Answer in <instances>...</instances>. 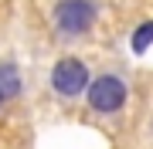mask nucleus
I'll return each instance as SVG.
<instances>
[{"label":"nucleus","instance_id":"20e7f679","mask_svg":"<svg viewBox=\"0 0 153 149\" xmlns=\"http://www.w3.org/2000/svg\"><path fill=\"white\" fill-rule=\"evenodd\" d=\"M21 92H24L21 65H17V61H0V95L10 102V98H21Z\"/></svg>","mask_w":153,"mask_h":149},{"label":"nucleus","instance_id":"f03ea898","mask_svg":"<svg viewBox=\"0 0 153 149\" xmlns=\"http://www.w3.org/2000/svg\"><path fill=\"white\" fill-rule=\"evenodd\" d=\"M126 102H129V85L119 75H112V71L92 75V81L85 88V105L95 115H119L126 109Z\"/></svg>","mask_w":153,"mask_h":149},{"label":"nucleus","instance_id":"7ed1b4c3","mask_svg":"<svg viewBox=\"0 0 153 149\" xmlns=\"http://www.w3.org/2000/svg\"><path fill=\"white\" fill-rule=\"evenodd\" d=\"M88 81H92V71H88V65L82 58H75V54H65V58H58L55 65H51V92H55L61 102L82 98Z\"/></svg>","mask_w":153,"mask_h":149},{"label":"nucleus","instance_id":"423d86ee","mask_svg":"<svg viewBox=\"0 0 153 149\" xmlns=\"http://www.w3.org/2000/svg\"><path fill=\"white\" fill-rule=\"evenodd\" d=\"M4 105H7V98H4V95H0V109H4Z\"/></svg>","mask_w":153,"mask_h":149},{"label":"nucleus","instance_id":"f257e3e1","mask_svg":"<svg viewBox=\"0 0 153 149\" xmlns=\"http://www.w3.org/2000/svg\"><path fill=\"white\" fill-rule=\"evenodd\" d=\"M99 4L95 0H58L51 10V27L61 41H78L95 27Z\"/></svg>","mask_w":153,"mask_h":149},{"label":"nucleus","instance_id":"39448f33","mask_svg":"<svg viewBox=\"0 0 153 149\" xmlns=\"http://www.w3.org/2000/svg\"><path fill=\"white\" fill-rule=\"evenodd\" d=\"M129 48H133V54H146V51L153 48V17H150V21H140L136 27H133Z\"/></svg>","mask_w":153,"mask_h":149}]
</instances>
